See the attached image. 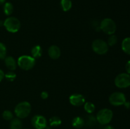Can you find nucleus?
I'll use <instances>...</instances> for the list:
<instances>
[{"label":"nucleus","instance_id":"nucleus-4","mask_svg":"<svg viewBox=\"0 0 130 129\" xmlns=\"http://www.w3.org/2000/svg\"><path fill=\"white\" fill-rule=\"evenodd\" d=\"M100 30H102L106 34L110 35L114 34L116 31V24L115 22L111 18H106L102 20L100 25Z\"/></svg>","mask_w":130,"mask_h":129},{"label":"nucleus","instance_id":"nucleus-12","mask_svg":"<svg viewBox=\"0 0 130 129\" xmlns=\"http://www.w3.org/2000/svg\"><path fill=\"white\" fill-rule=\"evenodd\" d=\"M5 63L8 69L10 71H14L17 67V61L12 56H6L5 58Z\"/></svg>","mask_w":130,"mask_h":129},{"label":"nucleus","instance_id":"nucleus-5","mask_svg":"<svg viewBox=\"0 0 130 129\" xmlns=\"http://www.w3.org/2000/svg\"><path fill=\"white\" fill-rule=\"evenodd\" d=\"M6 30L11 33H15L20 28V22L17 18L10 16L4 21V25Z\"/></svg>","mask_w":130,"mask_h":129},{"label":"nucleus","instance_id":"nucleus-27","mask_svg":"<svg viewBox=\"0 0 130 129\" xmlns=\"http://www.w3.org/2000/svg\"><path fill=\"white\" fill-rule=\"evenodd\" d=\"M125 68H126V70L127 73H128V74L130 75V60L128 61L126 63V64Z\"/></svg>","mask_w":130,"mask_h":129},{"label":"nucleus","instance_id":"nucleus-2","mask_svg":"<svg viewBox=\"0 0 130 129\" xmlns=\"http://www.w3.org/2000/svg\"><path fill=\"white\" fill-rule=\"evenodd\" d=\"M36 63L35 58L32 56L23 55L19 57L17 60V65L24 70H30L34 68Z\"/></svg>","mask_w":130,"mask_h":129},{"label":"nucleus","instance_id":"nucleus-18","mask_svg":"<svg viewBox=\"0 0 130 129\" xmlns=\"http://www.w3.org/2000/svg\"><path fill=\"white\" fill-rule=\"evenodd\" d=\"M61 8L64 11H68L72 8V1L71 0H61Z\"/></svg>","mask_w":130,"mask_h":129},{"label":"nucleus","instance_id":"nucleus-33","mask_svg":"<svg viewBox=\"0 0 130 129\" xmlns=\"http://www.w3.org/2000/svg\"><path fill=\"white\" fill-rule=\"evenodd\" d=\"M44 129H52L51 128V126H46V128Z\"/></svg>","mask_w":130,"mask_h":129},{"label":"nucleus","instance_id":"nucleus-26","mask_svg":"<svg viewBox=\"0 0 130 129\" xmlns=\"http://www.w3.org/2000/svg\"><path fill=\"white\" fill-rule=\"evenodd\" d=\"M41 97L43 99H47L48 97V93L46 92V91H43V92L41 93Z\"/></svg>","mask_w":130,"mask_h":129},{"label":"nucleus","instance_id":"nucleus-17","mask_svg":"<svg viewBox=\"0 0 130 129\" xmlns=\"http://www.w3.org/2000/svg\"><path fill=\"white\" fill-rule=\"evenodd\" d=\"M50 125L51 127H57L62 123V120L58 116H52L49 120Z\"/></svg>","mask_w":130,"mask_h":129},{"label":"nucleus","instance_id":"nucleus-20","mask_svg":"<svg viewBox=\"0 0 130 129\" xmlns=\"http://www.w3.org/2000/svg\"><path fill=\"white\" fill-rule=\"evenodd\" d=\"M84 108L88 113H92L95 110V106L93 102H86L84 104Z\"/></svg>","mask_w":130,"mask_h":129},{"label":"nucleus","instance_id":"nucleus-28","mask_svg":"<svg viewBox=\"0 0 130 129\" xmlns=\"http://www.w3.org/2000/svg\"><path fill=\"white\" fill-rule=\"evenodd\" d=\"M5 73H4L3 71L0 69V82H1L3 80V78H5Z\"/></svg>","mask_w":130,"mask_h":129},{"label":"nucleus","instance_id":"nucleus-13","mask_svg":"<svg viewBox=\"0 0 130 129\" xmlns=\"http://www.w3.org/2000/svg\"><path fill=\"white\" fill-rule=\"evenodd\" d=\"M85 125V120L80 116L74 118L72 121V125L76 128H81Z\"/></svg>","mask_w":130,"mask_h":129},{"label":"nucleus","instance_id":"nucleus-11","mask_svg":"<svg viewBox=\"0 0 130 129\" xmlns=\"http://www.w3.org/2000/svg\"><path fill=\"white\" fill-rule=\"evenodd\" d=\"M48 53L49 56L53 59H57L61 55L60 49L56 45H52L48 48Z\"/></svg>","mask_w":130,"mask_h":129},{"label":"nucleus","instance_id":"nucleus-19","mask_svg":"<svg viewBox=\"0 0 130 129\" xmlns=\"http://www.w3.org/2000/svg\"><path fill=\"white\" fill-rule=\"evenodd\" d=\"M3 11L4 13L6 15L10 16L13 12V6L11 3H5L3 6Z\"/></svg>","mask_w":130,"mask_h":129},{"label":"nucleus","instance_id":"nucleus-6","mask_svg":"<svg viewBox=\"0 0 130 129\" xmlns=\"http://www.w3.org/2000/svg\"><path fill=\"white\" fill-rule=\"evenodd\" d=\"M92 49L95 53L100 55H103L107 53L109 50V45L107 42L100 39H95L93 41Z\"/></svg>","mask_w":130,"mask_h":129},{"label":"nucleus","instance_id":"nucleus-29","mask_svg":"<svg viewBox=\"0 0 130 129\" xmlns=\"http://www.w3.org/2000/svg\"><path fill=\"white\" fill-rule=\"evenodd\" d=\"M104 129H115V128L114 126H111V125H107L104 127Z\"/></svg>","mask_w":130,"mask_h":129},{"label":"nucleus","instance_id":"nucleus-15","mask_svg":"<svg viewBox=\"0 0 130 129\" xmlns=\"http://www.w3.org/2000/svg\"><path fill=\"white\" fill-rule=\"evenodd\" d=\"M43 54V49L39 45H36L32 48L31 49V54L32 56L34 58H40Z\"/></svg>","mask_w":130,"mask_h":129},{"label":"nucleus","instance_id":"nucleus-10","mask_svg":"<svg viewBox=\"0 0 130 129\" xmlns=\"http://www.w3.org/2000/svg\"><path fill=\"white\" fill-rule=\"evenodd\" d=\"M69 102L74 106H81L85 103V97L80 94H73L69 97Z\"/></svg>","mask_w":130,"mask_h":129},{"label":"nucleus","instance_id":"nucleus-34","mask_svg":"<svg viewBox=\"0 0 130 129\" xmlns=\"http://www.w3.org/2000/svg\"><path fill=\"white\" fill-rule=\"evenodd\" d=\"M24 129H29V128H24Z\"/></svg>","mask_w":130,"mask_h":129},{"label":"nucleus","instance_id":"nucleus-8","mask_svg":"<svg viewBox=\"0 0 130 129\" xmlns=\"http://www.w3.org/2000/svg\"><path fill=\"white\" fill-rule=\"evenodd\" d=\"M109 102L112 106H120L124 105L126 98L124 93L121 92H115L110 94L109 98Z\"/></svg>","mask_w":130,"mask_h":129},{"label":"nucleus","instance_id":"nucleus-7","mask_svg":"<svg viewBox=\"0 0 130 129\" xmlns=\"http://www.w3.org/2000/svg\"><path fill=\"white\" fill-rule=\"evenodd\" d=\"M114 83L118 88L124 89L130 86V75L122 73L118 75L114 80Z\"/></svg>","mask_w":130,"mask_h":129},{"label":"nucleus","instance_id":"nucleus-3","mask_svg":"<svg viewBox=\"0 0 130 129\" xmlns=\"http://www.w3.org/2000/svg\"><path fill=\"white\" fill-rule=\"evenodd\" d=\"M113 118V112L109 108H104L97 113L96 116V121L100 124L105 125L111 121Z\"/></svg>","mask_w":130,"mask_h":129},{"label":"nucleus","instance_id":"nucleus-22","mask_svg":"<svg viewBox=\"0 0 130 129\" xmlns=\"http://www.w3.org/2000/svg\"><path fill=\"white\" fill-rule=\"evenodd\" d=\"M118 40V37H117L116 35L112 34V35H110L107 43L109 45V46H115L117 44Z\"/></svg>","mask_w":130,"mask_h":129},{"label":"nucleus","instance_id":"nucleus-23","mask_svg":"<svg viewBox=\"0 0 130 129\" xmlns=\"http://www.w3.org/2000/svg\"><path fill=\"white\" fill-rule=\"evenodd\" d=\"M2 116L3 119L7 121H11L13 118V115L12 112L9 110H5L3 111L2 114Z\"/></svg>","mask_w":130,"mask_h":129},{"label":"nucleus","instance_id":"nucleus-31","mask_svg":"<svg viewBox=\"0 0 130 129\" xmlns=\"http://www.w3.org/2000/svg\"><path fill=\"white\" fill-rule=\"evenodd\" d=\"M4 25V21H0V27L3 26Z\"/></svg>","mask_w":130,"mask_h":129},{"label":"nucleus","instance_id":"nucleus-21","mask_svg":"<svg viewBox=\"0 0 130 129\" xmlns=\"http://www.w3.org/2000/svg\"><path fill=\"white\" fill-rule=\"evenodd\" d=\"M7 49L5 44L0 42V59H4L6 57Z\"/></svg>","mask_w":130,"mask_h":129},{"label":"nucleus","instance_id":"nucleus-14","mask_svg":"<svg viewBox=\"0 0 130 129\" xmlns=\"http://www.w3.org/2000/svg\"><path fill=\"white\" fill-rule=\"evenodd\" d=\"M22 122L18 118H13L10 121V129H22Z\"/></svg>","mask_w":130,"mask_h":129},{"label":"nucleus","instance_id":"nucleus-16","mask_svg":"<svg viewBox=\"0 0 130 129\" xmlns=\"http://www.w3.org/2000/svg\"><path fill=\"white\" fill-rule=\"evenodd\" d=\"M121 48L126 54L130 55V37H126L123 39L121 44Z\"/></svg>","mask_w":130,"mask_h":129},{"label":"nucleus","instance_id":"nucleus-30","mask_svg":"<svg viewBox=\"0 0 130 129\" xmlns=\"http://www.w3.org/2000/svg\"><path fill=\"white\" fill-rule=\"evenodd\" d=\"M124 105L125 106L126 108H129L130 107V103H129V102H126V101L125 103L124 104Z\"/></svg>","mask_w":130,"mask_h":129},{"label":"nucleus","instance_id":"nucleus-32","mask_svg":"<svg viewBox=\"0 0 130 129\" xmlns=\"http://www.w3.org/2000/svg\"><path fill=\"white\" fill-rule=\"evenodd\" d=\"M5 2V0H0V5L3 4Z\"/></svg>","mask_w":130,"mask_h":129},{"label":"nucleus","instance_id":"nucleus-24","mask_svg":"<svg viewBox=\"0 0 130 129\" xmlns=\"http://www.w3.org/2000/svg\"><path fill=\"white\" fill-rule=\"evenodd\" d=\"M16 77V73H14L13 71H10V72H7L6 74H5V78L10 82H13V81L15 80Z\"/></svg>","mask_w":130,"mask_h":129},{"label":"nucleus","instance_id":"nucleus-1","mask_svg":"<svg viewBox=\"0 0 130 129\" xmlns=\"http://www.w3.org/2000/svg\"><path fill=\"white\" fill-rule=\"evenodd\" d=\"M14 111L18 118H25L30 113L31 105L27 101H22L16 105Z\"/></svg>","mask_w":130,"mask_h":129},{"label":"nucleus","instance_id":"nucleus-25","mask_svg":"<svg viewBox=\"0 0 130 129\" xmlns=\"http://www.w3.org/2000/svg\"><path fill=\"white\" fill-rule=\"evenodd\" d=\"M96 119L95 116H94L93 115H89L87 117L86 119V123L88 126H93L96 122Z\"/></svg>","mask_w":130,"mask_h":129},{"label":"nucleus","instance_id":"nucleus-9","mask_svg":"<svg viewBox=\"0 0 130 129\" xmlns=\"http://www.w3.org/2000/svg\"><path fill=\"white\" fill-rule=\"evenodd\" d=\"M31 123L36 129H44L47 126V120L44 116L37 115L32 117Z\"/></svg>","mask_w":130,"mask_h":129}]
</instances>
